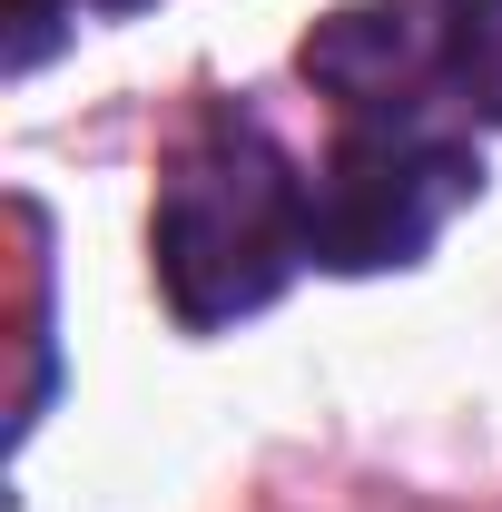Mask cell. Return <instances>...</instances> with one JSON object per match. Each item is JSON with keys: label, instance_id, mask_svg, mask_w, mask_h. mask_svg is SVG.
I'll return each mask as SVG.
<instances>
[{"label": "cell", "instance_id": "obj_1", "mask_svg": "<svg viewBox=\"0 0 502 512\" xmlns=\"http://www.w3.org/2000/svg\"><path fill=\"white\" fill-rule=\"evenodd\" d=\"M158 286L168 316L188 335H217L237 316H266L306 256V168L247 119V109H207L178 138L168 178H158Z\"/></svg>", "mask_w": 502, "mask_h": 512}, {"label": "cell", "instance_id": "obj_5", "mask_svg": "<svg viewBox=\"0 0 502 512\" xmlns=\"http://www.w3.org/2000/svg\"><path fill=\"white\" fill-rule=\"evenodd\" d=\"M50 40H60L50 0H10V69H40V60H50Z\"/></svg>", "mask_w": 502, "mask_h": 512}, {"label": "cell", "instance_id": "obj_2", "mask_svg": "<svg viewBox=\"0 0 502 512\" xmlns=\"http://www.w3.org/2000/svg\"><path fill=\"white\" fill-rule=\"evenodd\" d=\"M473 188H483V158H473V138L443 109L345 119L335 148H325V168L306 178V256L335 266V276L414 266Z\"/></svg>", "mask_w": 502, "mask_h": 512}, {"label": "cell", "instance_id": "obj_4", "mask_svg": "<svg viewBox=\"0 0 502 512\" xmlns=\"http://www.w3.org/2000/svg\"><path fill=\"white\" fill-rule=\"evenodd\" d=\"M453 109L502 128V0H473V10H463V40H453Z\"/></svg>", "mask_w": 502, "mask_h": 512}, {"label": "cell", "instance_id": "obj_3", "mask_svg": "<svg viewBox=\"0 0 502 512\" xmlns=\"http://www.w3.org/2000/svg\"><path fill=\"white\" fill-rule=\"evenodd\" d=\"M473 0H355L306 40V79L335 89L345 119L453 109V40Z\"/></svg>", "mask_w": 502, "mask_h": 512}, {"label": "cell", "instance_id": "obj_6", "mask_svg": "<svg viewBox=\"0 0 502 512\" xmlns=\"http://www.w3.org/2000/svg\"><path fill=\"white\" fill-rule=\"evenodd\" d=\"M89 10H138V0H89Z\"/></svg>", "mask_w": 502, "mask_h": 512}]
</instances>
